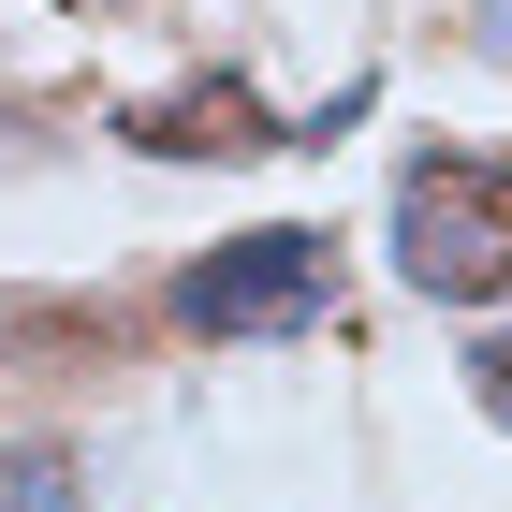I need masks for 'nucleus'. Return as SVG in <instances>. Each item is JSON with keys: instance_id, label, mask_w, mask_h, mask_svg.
<instances>
[{"instance_id": "nucleus-1", "label": "nucleus", "mask_w": 512, "mask_h": 512, "mask_svg": "<svg viewBox=\"0 0 512 512\" xmlns=\"http://www.w3.org/2000/svg\"><path fill=\"white\" fill-rule=\"evenodd\" d=\"M395 264L439 308H498L512 293V161L498 147H425L395 176Z\"/></svg>"}, {"instance_id": "nucleus-2", "label": "nucleus", "mask_w": 512, "mask_h": 512, "mask_svg": "<svg viewBox=\"0 0 512 512\" xmlns=\"http://www.w3.org/2000/svg\"><path fill=\"white\" fill-rule=\"evenodd\" d=\"M322 308H337V235H308V220H264V235L205 249L176 278V322L191 337H308Z\"/></svg>"}, {"instance_id": "nucleus-4", "label": "nucleus", "mask_w": 512, "mask_h": 512, "mask_svg": "<svg viewBox=\"0 0 512 512\" xmlns=\"http://www.w3.org/2000/svg\"><path fill=\"white\" fill-rule=\"evenodd\" d=\"M0 512H88V469L59 439H15V454H0Z\"/></svg>"}, {"instance_id": "nucleus-3", "label": "nucleus", "mask_w": 512, "mask_h": 512, "mask_svg": "<svg viewBox=\"0 0 512 512\" xmlns=\"http://www.w3.org/2000/svg\"><path fill=\"white\" fill-rule=\"evenodd\" d=\"M132 147L147 161H264V147H308V118H278L249 74H191L161 103H132Z\"/></svg>"}, {"instance_id": "nucleus-6", "label": "nucleus", "mask_w": 512, "mask_h": 512, "mask_svg": "<svg viewBox=\"0 0 512 512\" xmlns=\"http://www.w3.org/2000/svg\"><path fill=\"white\" fill-rule=\"evenodd\" d=\"M469 44H483V59L512 74V0H483V15H469Z\"/></svg>"}, {"instance_id": "nucleus-5", "label": "nucleus", "mask_w": 512, "mask_h": 512, "mask_svg": "<svg viewBox=\"0 0 512 512\" xmlns=\"http://www.w3.org/2000/svg\"><path fill=\"white\" fill-rule=\"evenodd\" d=\"M469 395H483V410H498V425H512V322H498V337H483V352H469Z\"/></svg>"}]
</instances>
